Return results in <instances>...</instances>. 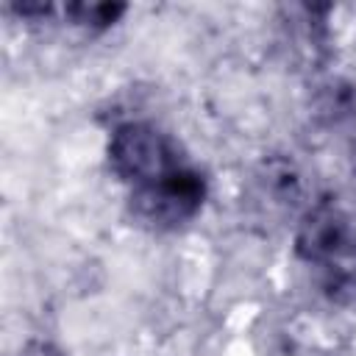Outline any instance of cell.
Returning <instances> with one entry per match:
<instances>
[{"mask_svg": "<svg viewBox=\"0 0 356 356\" xmlns=\"http://www.w3.org/2000/svg\"><path fill=\"white\" fill-rule=\"evenodd\" d=\"M108 164L122 181L134 186L150 184L184 167L175 142L147 122H125L111 134Z\"/></svg>", "mask_w": 356, "mask_h": 356, "instance_id": "obj_2", "label": "cell"}, {"mask_svg": "<svg viewBox=\"0 0 356 356\" xmlns=\"http://www.w3.org/2000/svg\"><path fill=\"white\" fill-rule=\"evenodd\" d=\"M295 250L306 261L331 264L339 256L356 253V222L334 200H323L306 211L295 234Z\"/></svg>", "mask_w": 356, "mask_h": 356, "instance_id": "obj_3", "label": "cell"}, {"mask_svg": "<svg viewBox=\"0 0 356 356\" xmlns=\"http://www.w3.org/2000/svg\"><path fill=\"white\" fill-rule=\"evenodd\" d=\"M206 200V181L192 167H178L150 184L134 186L131 192V214L139 225L153 231H172L189 222Z\"/></svg>", "mask_w": 356, "mask_h": 356, "instance_id": "obj_1", "label": "cell"}, {"mask_svg": "<svg viewBox=\"0 0 356 356\" xmlns=\"http://www.w3.org/2000/svg\"><path fill=\"white\" fill-rule=\"evenodd\" d=\"M19 356H61V353L47 342H31Z\"/></svg>", "mask_w": 356, "mask_h": 356, "instance_id": "obj_6", "label": "cell"}, {"mask_svg": "<svg viewBox=\"0 0 356 356\" xmlns=\"http://www.w3.org/2000/svg\"><path fill=\"white\" fill-rule=\"evenodd\" d=\"M64 14L67 19L83 28H108L125 14V6L122 3H67Z\"/></svg>", "mask_w": 356, "mask_h": 356, "instance_id": "obj_4", "label": "cell"}, {"mask_svg": "<svg viewBox=\"0 0 356 356\" xmlns=\"http://www.w3.org/2000/svg\"><path fill=\"white\" fill-rule=\"evenodd\" d=\"M325 289L334 300L339 303H356V278L348 275V273H334L328 281H325Z\"/></svg>", "mask_w": 356, "mask_h": 356, "instance_id": "obj_5", "label": "cell"}]
</instances>
